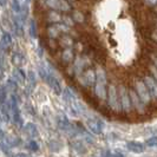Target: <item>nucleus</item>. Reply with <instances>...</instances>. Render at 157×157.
Returning a JSON list of instances; mask_svg holds the SVG:
<instances>
[{"instance_id":"f257e3e1","label":"nucleus","mask_w":157,"mask_h":157,"mask_svg":"<svg viewBox=\"0 0 157 157\" xmlns=\"http://www.w3.org/2000/svg\"><path fill=\"white\" fill-rule=\"evenodd\" d=\"M108 106L113 113H121L123 112L121 101H119V94L118 89L113 84H110L108 86Z\"/></svg>"},{"instance_id":"f03ea898","label":"nucleus","mask_w":157,"mask_h":157,"mask_svg":"<svg viewBox=\"0 0 157 157\" xmlns=\"http://www.w3.org/2000/svg\"><path fill=\"white\" fill-rule=\"evenodd\" d=\"M134 89H135V91L137 92V94L140 96V98L144 102V104H145V105L148 106V109H149L150 106L152 105V103H154V99H152L151 94H150L147 84L144 83V80L137 79L134 83Z\"/></svg>"},{"instance_id":"7ed1b4c3","label":"nucleus","mask_w":157,"mask_h":157,"mask_svg":"<svg viewBox=\"0 0 157 157\" xmlns=\"http://www.w3.org/2000/svg\"><path fill=\"white\" fill-rule=\"evenodd\" d=\"M118 94H119V101H121V105L123 109V113H130L134 110V108H132V102H131L129 90L124 85H119L118 86Z\"/></svg>"},{"instance_id":"20e7f679","label":"nucleus","mask_w":157,"mask_h":157,"mask_svg":"<svg viewBox=\"0 0 157 157\" xmlns=\"http://www.w3.org/2000/svg\"><path fill=\"white\" fill-rule=\"evenodd\" d=\"M130 92V97H131V102H132V108L134 110L138 113V115H144L147 110H148V106L144 104V102L140 98V96L137 94V92L135 91V89H130L129 90Z\"/></svg>"},{"instance_id":"39448f33","label":"nucleus","mask_w":157,"mask_h":157,"mask_svg":"<svg viewBox=\"0 0 157 157\" xmlns=\"http://www.w3.org/2000/svg\"><path fill=\"white\" fill-rule=\"evenodd\" d=\"M143 80H144V83L147 84V86H148V89H149V91H150V94H151V97H152L154 102L157 103V82L152 78L151 75H150V76H145Z\"/></svg>"},{"instance_id":"423d86ee","label":"nucleus","mask_w":157,"mask_h":157,"mask_svg":"<svg viewBox=\"0 0 157 157\" xmlns=\"http://www.w3.org/2000/svg\"><path fill=\"white\" fill-rule=\"evenodd\" d=\"M86 124H87V128H89L94 135L102 134L104 123H103L101 119H98V118H91V119L87 121Z\"/></svg>"},{"instance_id":"0eeeda50","label":"nucleus","mask_w":157,"mask_h":157,"mask_svg":"<svg viewBox=\"0 0 157 157\" xmlns=\"http://www.w3.org/2000/svg\"><path fill=\"white\" fill-rule=\"evenodd\" d=\"M10 109L12 112V118H13V122L16 124H20L21 123V119H20V113H19V108H18V103H17V98L13 96L11 98V102H10Z\"/></svg>"},{"instance_id":"6e6552de","label":"nucleus","mask_w":157,"mask_h":157,"mask_svg":"<svg viewBox=\"0 0 157 157\" xmlns=\"http://www.w3.org/2000/svg\"><path fill=\"white\" fill-rule=\"evenodd\" d=\"M126 148L130 150V151L135 152V154H141V152L144 151V145L142 143H140V142H136V141L129 142L126 144Z\"/></svg>"},{"instance_id":"1a4fd4ad","label":"nucleus","mask_w":157,"mask_h":157,"mask_svg":"<svg viewBox=\"0 0 157 157\" xmlns=\"http://www.w3.org/2000/svg\"><path fill=\"white\" fill-rule=\"evenodd\" d=\"M23 130L24 132L27 136H30V137H37L38 136V129H37V126L34 125V124H32V123L26 124V125L24 126Z\"/></svg>"},{"instance_id":"9d476101","label":"nucleus","mask_w":157,"mask_h":157,"mask_svg":"<svg viewBox=\"0 0 157 157\" xmlns=\"http://www.w3.org/2000/svg\"><path fill=\"white\" fill-rule=\"evenodd\" d=\"M47 82H48V84H50L51 89H52V90H53V91H55L57 94H59L60 92H62V87H60V84L58 83V80H57V79H55L53 77H48Z\"/></svg>"},{"instance_id":"9b49d317","label":"nucleus","mask_w":157,"mask_h":157,"mask_svg":"<svg viewBox=\"0 0 157 157\" xmlns=\"http://www.w3.org/2000/svg\"><path fill=\"white\" fill-rule=\"evenodd\" d=\"M145 144L150 147V148H155L157 147V136H154V137H151V138H148L147 141H145Z\"/></svg>"},{"instance_id":"f8f14e48","label":"nucleus","mask_w":157,"mask_h":157,"mask_svg":"<svg viewBox=\"0 0 157 157\" xmlns=\"http://www.w3.org/2000/svg\"><path fill=\"white\" fill-rule=\"evenodd\" d=\"M7 142L11 147H17V145L20 143V140H19V138H17V137H10Z\"/></svg>"},{"instance_id":"ddd939ff","label":"nucleus","mask_w":157,"mask_h":157,"mask_svg":"<svg viewBox=\"0 0 157 157\" xmlns=\"http://www.w3.org/2000/svg\"><path fill=\"white\" fill-rule=\"evenodd\" d=\"M29 149H31L32 151H37V150H38V144L34 141H31L30 144H29Z\"/></svg>"},{"instance_id":"4468645a","label":"nucleus","mask_w":157,"mask_h":157,"mask_svg":"<svg viewBox=\"0 0 157 157\" xmlns=\"http://www.w3.org/2000/svg\"><path fill=\"white\" fill-rule=\"evenodd\" d=\"M5 99H6V94H5V90L2 89V91H1V103L2 104L5 103Z\"/></svg>"},{"instance_id":"2eb2a0df","label":"nucleus","mask_w":157,"mask_h":157,"mask_svg":"<svg viewBox=\"0 0 157 157\" xmlns=\"http://www.w3.org/2000/svg\"><path fill=\"white\" fill-rule=\"evenodd\" d=\"M16 157H31L30 155H26V154H23V152H20V154H17Z\"/></svg>"},{"instance_id":"dca6fc26","label":"nucleus","mask_w":157,"mask_h":157,"mask_svg":"<svg viewBox=\"0 0 157 157\" xmlns=\"http://www.w3.org/2000/svg\"><path fill=\"white\" fill-rule=\"evenodd\" d=\"M112 157H124V156H123L122 154H115V155H113Z\"/></svg>"}]
</instances>
